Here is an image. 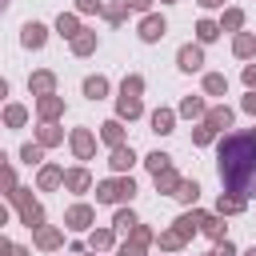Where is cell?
<instances>
[{
	"label": "cell",
	"mask_w": 256,
	"mask_h": 256,
	"mask_svg": "<svg viewBox=\"0 0 256 256\" xmlns=\"http://www.w3.org/2000/svg\"><path fill=\"white\" fill-rule=\"evenodd\" d=\"M220 184L232 196H256V132L224 136L220 144Z\"/></svg>",
	"instance_id": "cell-1"
},
{
	"label": "cell",
	"mask_w": 256,
	"mask_h": 256,
	"mask_svg": "<svg viewBox=\"0 0 256 256\" xmlns=\"http://www.w3.org/2000/svg\"><path fill=\"white\" fill-rule=\"evenodd\" d=\"M140 92H144V80H140V76H128V80L120 84V100H116V108H120L124 120H136V116H140Z\"/></svg>",
	"instance_id": "cell-2"
},
{
	"label": "cell",
	"mask_w": 256,
	"mask_h": 256,
	"mask_svg": "<svg viewBox=\"0 0 256 256\" xmlns=\"http://www.w3.org/2000/svg\"><path fill=\"white\" fill-rule=\"evenodd\" d=\"M132 196H136V184H132V176L104 180V184L96 188V200H100V204H120V200H132Z\"/></svg>",
	"instance_id": "cell-3"
},
{
	"label": "cell",
	"mask_w": 256,
	"mask_h": 256,
	"mask_svg": "<svg viewBox=\"0 0 256 256\" xmlns=\"http://www.w3.org/2000/svg\"><path fill=\"white\" fill-rule=\"evenodd\" d=\"M12 200H16V208H20V220H24L28 228H44V208H40V204H32L28 188H16V192H12Z\"/></svg>",
	"instance_id": "cell-4"
},
{
	"label": "cell",
	"mask_w": 256,
	"mask_h": 256,
	"mask_svg": "<svg viewBox=\"0 0 256 256\" xmlns=\"http://www.w3.org/2000/svg\"><path fill=\"white\" fill-rule=\"evenodd\" d=\"M20 40H24V48H44L48 28H44V24H36V20H28V24L20 28Z\"/></svg>",
	"instance_id": "cell-5"
},
{
	"label": "cell",
	"mask_w": 256,
	"mask_h": 256,
	"mask_svg": "<svg viewBox=\"0 0 256 256\" xmlns=\"http://www.w3.org/2000/svg\"><path fill=\"white\" fill-rule=\"evenodd\" d=\"M176 60H180L184 72H200V68H204V52H200L196 44H184V48L176 52Z\"/></svg>",
	"instance_id": "cell-6"
},
{
	"label": "cell",
	"mask_w": 256,
	"mask_h": 256,
	"mask_svg": "<svg viewBox=\"0 0 256 256\" xmlns=\"http://www.w3.org/2000/svg\"><path fill=\"white\" fill-rule=\"evenodd\" d=\"M148 240H152V232H148L144 224H136V228H132V240L120 248V256H144V244H148Z\"/></svg>",
	"instance_id": "cell-7"
},
{
	"label": "cell",
	"mask_w": 256,
	"mask_h": 256,
	"mask_svg": "<svg viewBox=\"0 0 256 256\" xmlns=\"http://www.w3.org/2000/svg\"><path fill=\"white\" fill-rule=\"evenodd\" d=\"M36 112H40V120H44V124H52V120L64 112V100H60V96H40Z\"/></svg>",
	"instance_id": "cell-8"
},
{
	"label": "cell",
	"mask_w": 256,
	"mask_h": 256,
	"mask_svg": "<svg viewBox=\"0 0 256 256\" xmlns=\"http://www.w3.org/2000/svg\"><path fill=\"white\" fill-rule=\"evenodd\" d=\"M92 148H96L92 132H88V128H76V132H72V152H76L80 160H88V156H92Z\"/></svg>",
	"instance_id": "cell-9"
},
{
	"label": "cell",
	"mask_w": 256,
	"mask_h": 256,
	"mask_svg": "<svg viewBox=\"0 0 256 256\" xmlns=\"http://www.w3.org/2000/svg\"><path fill=\"white\" fill-rule=\"evenodd\" d=\"M164 32H168L164 16H144V20H140V36H144V40H160Z\"/></svg>",
	"instance_id": "cell-10"
},
{
	"label": "cell",
	"mask_w": 256,
	"mask_h": 256,
	"mask_svg": "<svg viewBox=\"0 0 256 256\" xmlns=\"http://www.w3.org/2000/svg\"><path fill=\"white\" fill-rule=\"evenodd\" d=\"M28 88H32L36 96H52V88H56V76H52V72H36V76H28Z\"/></svg>",
	"instance_id": "cell-11"
},
{
	"label": "cell",
	"mask_w": 256,
	"mask_h": 256,
	"mask_svg": "<svg viewBox=\"0 0 256 256\" xmlns=\"http://www.w3.org/2000/svg\"><path fill=\"white\" fill-rule=\"evenodd\" d=\"M56 32H60V36H72V40H76V36H80L84 28H80V20H76L72 12H60V16H56Z\"/></svg>",
	"instance_id": "cell-12"
},
{
	"label": "cell",
	"mask_w": 256,
	"mask_h": 256,
	"mask_svg": "<svg viewBox=\"0 0 256 256\" xmlns=\"http://www.w3.org/2000/svg\"><path fill=\"white\" fill-rule=\"evenodd\" d=\"M204 124H208L212 132L228 128V124H232V108H212V112H204Z\"/></svg>",
	"instance_id": "cell-13"
},
{
	"label": "cell",
	"mask_w": 256,
	"mask_h": 256,
	"mask_svg": "<svg viewBox=\"0 0 256 256\" xmlns=\"http://www.w3.org/2000/svg\"><path fill=\"white\" fill-rule=\"evenodd\" d=\"M88 184H92V176H88L84 168H72V172H64V188H72V192H88Z\"/></svg>",
	"instance_id": "cell-14"
},
{
	"label": "cell",
	"mask_w": 256,
	"mask_h": 256,
	"mask_svg": "<svg viewBox=\"0 0 256 256\" xmlns=\"http://www.w3.org/2000/svg\"><path fill=\"white\" fill-rule=\"evenodd\" d=\"M64 220H68V228H88L92 224V208L88 204H76V208H68Z\"/></svg>",
	"instance_id": "cell-15"
},
{
	"label": "cell",
	"mask_w": 256,
	"mask_h": 256,
	"mask_svg": "<svg viewBox=\"0 0 256 256\" xmlns=\"http://www.w3.org/2000/svg\"><path fill=\"white\" fill-rule=\"evenodd\" d=\"M100 136H104V144L120 148V144H124V128H120V120H108V124H100Z\"/></svg>",
	"instance_id": "cell-16"
},
{
	"label": "cell",
	"mask_w": 256,
	"mask_h": 256,
	"mask_svg": "<svg viewBox=\"0 0 256 256\" xmlns=\"http://www.w3.org/2000/svg\"><path fill=\"white\" fill-rule=\"evenodd\" d=\"M180 184H184V180H180V176H176L172 168L156 172V188H160V192H172V196H176V192H180Z\"/></svg>",
	"instance_id": "cell-17"
},
{
	"label": "cell",
	"mask_w": 256,
	"mask_h": 256,
	"mask_svg": "<svg viewBox=\"0 0 256 256\" xmlns=\"http://www.w3.org/2000/svg\"><path fill=\"white\" fill-rule=\"evenodd\" d=\"M132 160H136V156H132V148H124V144H120V148H112V160H108V164H112L116 172H128V168H132Z\"/></svg>",
	"instance_id": "cell-18"
},
{
	"label": "cell",
	"mask_w": 256,
	"mask_h": 256,
	"mask_svg": "<svg viewBox=\"0 0 256 256\" xmlns=\"http://www.w3.org/2000/svg\"><path fill=\"white\" fill-rule=\"evenodd\" d=\"M216 212L220 216H236V212H244V196H220V204H216Z\"/></svg>",
	"instance_id": "cell-19"
},
{
	"label": "cell",
	"mask_w": 256,
	"mask_h": 256,
	"mask_svg": "<svg viewBox=\"0 0 256 256\" xmlns=\"http://www.w3.org/2000/svg\"><path fill=\"white\" fill-rule=\"evenodd\" d=\"M72 52H76V56H88V52H96V32H80V36L72 40Z\"/></svg>",
	"instance_id": "cell-20"
},
{
	"label": "cell",
	"mask_w": 256,
	"mask_h": 256,
	"mask_svg": "<svg viewBox=\"0 0 256 256\" xmlns=\"http://www.w3.org/2000/svg\"><path fill=\"white\" fill-rule=\"evenodd\" d=\"M204 92H208V96H224V92H228V80H224L220 72H208V76H204Z\"/></svg>",
	"instance_id": "cell-21"
},
{
	"label": "cell",
	"mask_w": 256,
	"mask_h": 256,
	"mask_svg": "<svg viewBox=\"0 0 256 256\" xmlns=\"http://www.w3.org/2000/svg\"><path fill=\"white\" fill-rule=\"evenodd\" d=\"M104 92H108V80H104V76H88V80H84V96H88V100H100Z\"/></svg>",
	"instance_id": "cell-22"
},
{
	"label": "cell",
	"mask_w": 256,
	"mask_h": 256,
	"mask_svg": "<svg viewBox=\"0 0 256 256\" xmlns=\"http://www.w3.org/2000/svg\"><path fill=\"white\" fill-rule=\"evenodd\" d=\"M172 120H176V116H172L168 108H156V112H152V132H160V136L172 132Z\"/></svg>",
	"instance_id": "cell-23"
},
{
	"label": "cell",
	"mask_w": 256,
	"mask_h": 256,
	"mask_svg": "<svg viewBox=\"0 0 256 256\" xmlns=\"http://www.w3.org/2000/svg\"><path fill=\"white\" fill-rule=\"evenodd\" d=\"M56 184H64V172H60L56 164H48V168H40V188H56Z\"/></svg>",
	"instance_id": "cell-24"
},
{
	"label": "cell",
	"mask_w": 256,
	"mask_h": 256,
	"mask_svg": "<svg viewBox=\"0 0 256 256\" xmlns=\"http://www.w3.org/2000/svg\"><path fill=\"white\" fill-rule=\"evenodd\" d=\"M24 120H28V112H24L20 104H8V108H4V124H8V128H20Z\"/></svg>",
	"instance_id": "cell-25"
},
{
	"label": "cell",
	"mask_w": 256,
	"mask_h": 256,
	"mask_svg": "<svg viewBox=\"0 0 256 256\" xmlns=\"http://www.w3.org/2000/svg\"><path fill=\"white\" fill-rule=\"evenodd\" d=\"M200 232H208V236L224 240V224H220V216H200Z\"/></svg>",
	"instance_id": "cell-26"
},
{
	"label": "cell",
	"mask_w": 256,
	"mask_h": 256,
	"mask_svg": "<svg viewBox=\"0 0 256 256\" xmlns=\"http://www.w3.org/2000/svg\"><path fill=\"white\" fill-rule=\"evenodd\" d=\"M36 244L40 248H60V232L56 228H36Z\"/></svg>",
	"instance_id": "cell-27"
},
{
	"label": "cell",
	"mask_w": 256,
	"mask_h": 256,
	"mask_svg": "<svg viewBox=\"0 0 256 256\" xmlns=\"http://www.w3.org/2000/svg\"><path fill=\"white\" fill-rule=\"evenodd\" d=\"M232 52H236V56H252V52H256V40H252V36L244 32V36H236V44H232Z\"/></svg>",
	"instance_id": "cell-28"
},
{
	"label": "cell",
	"mask_w": 256,
	"mask_h": 256,
	"mask_svg": "<svg viewBox=\"0 0 256 256\" xmlns=\"http://www.w3.org/2000/svg\"><path fill=\"white\" fill-rule=\"evenodd\" d=\"M196 36H200V40L208 44V40H216V36H220V28H216L212 20H200V24H196Z\"/></svg>",
	"instance_id": "cell-29"
},
{
	"label": "cell",
	"mask_w": 256,
	"mask_h": 256,
	"mask_svg": "<svg viewBox=\"0 0 256 256\" xmlns=\"http://www.w3.org/2000/svg\"><path fill=\"white\" fill-rule=\"evenodd\" d=\"M180 112H184V116H204L208 108H204V100H196V96H188V100L180 104Z\"/></svg>",
	"instance_id": "cell-30"
},
{
	"label": "cell",
	"mask_w": 256,
	"mask_h": 256,
	"mask_svg": "<svg viewBox=\"0 0 256 256\" xmlns=\"http://www.w3.org/2000/svg\"><path fill=\"white\" fill-rule=\"evenodd\" d=\"M48 144H60V128L56 124H44L40 128V148H48Z\"/></svg>",
	"instance_id": "cell-31"
},
{
	"label": "cell",
	"mask_w": 256,
	"mask_h": 256,
	"mask_svg": "<svg viewBox=\"0 0 256 256\" xmlns=\"http://www.w3.org/2000/svg\"><path fill=\"white\" fill-rule=\"evenodd\" d=\"M148 168H152V176H156V172L172 168V156H164V152H152V156H148Z\"/></svg>",
	"instance_id": "cell-32"
},
{
	"label": "cell",
	"mask_w": 256,
	"mask_h": 256,
	"mask_svg": "<svg viewBox=\"0 0 256 256\" xmlns=\"http://www.w3.org/2000/svg\"><path fill=\"white\" fill-rule=\"evenodd\" d=\"M112 224H116V228H120V232H132V228H136V216H132V212H128V208H120V212H116V220H112Z\"/></svg>",
	"instance_id": "cell-33"
},
{
	"label": "cell",
	"mask_w": 256,
	"mask_h": 256,
	"mask_svg": "<svg viewBox=\"0 0 256 256\" xmlns=\"http://www.w3.org/2000/svg\"><path fill=\"white\" fill-rule=\"evenodd\" d=\"M240 24H244V12H240V8H228V12H224V28H228V32H236Z\"/></svg>",
	"instance_id": "cell-34"
},
{
	"label": "cell",
	"mask_w": 256,
	"mask_h": 256,
	"mask_svg": "<svg viewBox=\"0 0 256 256\" xmlns=\"http://www.w3.org/2000/svg\"><path fill=\"white\" fill-rule=\"evenodd\" d=\"M20 156H24L28 164H40V160H44V148H40V144H24V148H20Z\"/></svg>",
	"instance_id": "cell-35"
},
{
	"label": "cell",
	"mask_w": 256,
	"mask_h": 256,
	"mask_svg": "<svg viewBox=\"0 0 256 256\" xmlns=\"http://www.w3.org/2000/svg\"><path fill=\"white\" fill-rule=\"evenodd\" d=\"M176 196H180V200H192V204H196V196H200V184H196V180H184Z\"/></svg>",
	"instance_id": "cell-36"
},
{
	"label": "cell",
	"mask_w": 256,
	"mask_h": 256,
	"mask_svg": "<svg viewBox=\"0 0 256 256\" xmlns=\"http://www.w3.org/2000/svg\"><path fill=\"white\" fill-rule=\"evenodd\" d=\"M108 244H112V232H108V228L92 232V240H88V248H96V252H100V248H108Z\"/></svg>",
	"instance_id": "cell-37"
},
{
	"label": "cell",
	"mask_w": 256,
	"mask_h": 256,
	"mask_svg": "<svg viewBox=\"0 0 256 256\" xmlns=\"http://www.w3.org/2000/svg\"><path fill=\"white\" fill-rule=\"evenodd\" d=\"M124 8H128V4H112V8H104V16H108L112 24H120V20H124Z\"/></svg>",
	"instance_id": "cell-38"
},
{
	"label": "cell",
	"mask_w": 256,
	"mask_h": 256,
	"mask_svg": "<svg viewBox=\"0 0 256 256\" xmlns=\"http://www.w3.org/2000/svg\"><path fill=\"white\" fill-rule=\"evenodd\" d=\"M212 136H216V132H212V128H208V124H204V128H196V132H192V140H196V144H208V140H212Z\"/></svg>",
	"instance_id": "cell-39"
},
{
	"label": "cell",
	"mask_w": 256,
	"mask_h": 256,
	"mask_svg": "<svg viewBox=\"0 0 256 256\" xmlns=\"http://www.w3.org/2000/svg\"><path fill=\"white\" fill-rule=\"evenodd\" d=\"M76 8H80V12H104L100 0H76Z\"/></svg>",
	"instance_id": "cell-40"
},
{
	"label": "cell",
	"mask_w": 256,
	"mask_h": 256,
	"mask_svg": "<svg viewBox=\"0 0 256 256\" xmlns=\"http://www.w3.org/2000/svg\"><path fill=\"white\" fill-rule=\"evenodd\" d=\"M212 256H236V248H232V240H220V244H216V252H212Z\"/></svg>",
	"instance_id": "cell-41"
},
{
	"label": "cell",
	"mask_w": 256,
	"mask_h": 256,
	"mask_svg": "<svg viewBox=\"0 0 256 256\" xmlns=\"http://www.w3.org/2000/svg\"><path fill=\"white\" fill-rule=\"evenodd\" d=\"M244 84L256 92V64H248V68H244Z\"/></svg>",
	"instance_id": "cell-42"
},
{
	"label": "cell",
	"mask_w": 256,
	"mask_h": 256,
	"mask_svg": "<svg viewBox=\"0 0 256 256\" xmlns=\"http://www.w3.org/2000/svg\"><path fill=\"white\" fill-rule=\"evenodd\" d=\"M124 4H128V8H136V12H144V8L152 4V0H124Z\"/></svg>",
	"instance_id": "cell-43"
},
{
	"label": "cell",
	"mask_w": 256,
	"mask_h": 256,
	"mask_svg": "<svg viewBox=\"0 0 256 256\" xmlns=\"http://www.w3.org/2000/svg\"><path fill=\"white\" fill-rule=\"evenodd\" d=\"M244 108H248V112H256V92H252V96H244Z\"/></svg>",
	"instance_id": "cell-44"
},
{
	"label": "cell",
	"mask_w": 256,
	"mask_h": 256,
	"mask_svg": "<svg viewBox=\"0 0 256 256\" xmlns=\"http://www.w3.org/2000/svg\"><path fill=\"white\" fill-rule=\"evenodd\" d=\"M12 248H16V244H8V240H4V236H0V256H8V252H12Z\"/></svg>",
	"instance_id": "cell-45"
},
{
	"label": "cell",
	"mask_w": 256,
	"mask_h": 256,
	"mask_svg": "<svg viewBox=\"0 0 256 256\" xmlns=\"http://www.w3.org/2000/svg\"><path fill=\"white\" fill-rule=\"evenodd\" d=\"M8 256H28V248H20V244H16V248H12Z\"/></svg>",
	"instance_id": "cell-46"
},
{
	"label": "cell",
	"mask_w": 256,
	"mask_h": 256,
	"mask_svg": "<svg viewBox=\"0 0 256 256\" xmlns=\"http://www.w3.org/2000/svg\"><path fill=\"white\" fill-rule=\"evenodd\" d=\"M200 4H204V8H220L224 0H200Z\"/></svg>",
	"instance_id": "cell-47"
},
{
	"label": "cell",
	"mask_w": 256,
	"mask_h": 256,
	"mask_svg": "<svg viewBox=\"0 0 256 256\" xmlns=\"http://www.w3.org/2000/svg\"><path fill=\"white\" fill-rule=\"evenodd\" d=\"M4 96H8V84H4V80H0V100H4Z\"/></svg>",
	"instance_id": "cell-48"
},
{
	"label": "cell",
	"mask_w": 256,
	"mask_h": 256,
	"mask_svg": "<svg viewBox=\"0 0 256 256\" xmlns=\"http://www.w3.org/2000/svg\"><path fill=\"white\" fill-rule=\"evenodd\" d=\"M4 220H8V212H4V204H0V224H4Z\"/></svg>",
	"instance_id": "cell-49"
},
{
	"label": "cell",
	"mask_w": 256,
	"mask_h": 256,
	"mask_svg": "<svg viewBox=\"0 0 256 256\" xmlns=\"http://www.w3.org/2000/svg\"><path fill=\"white\" fill-rule=\"evenodd\" d=\"M0 168H8V164H4V152H0Z\"/></svg>",
	"instance_id": "cell-50"
},
{
	"label": "cell",
	"mask_w": 256,
	"mask_h": 256,
	"mask_svg": "<svg viewBox=\"0 0 256 256\" xmlns=\"http://www.w3.org/2000/svg\"><path fill=\"white\" fill-rule=\"evenodd\" d=\"M244 256H256V248H248V252H244Z\"/></svg>",
	"instance_id": "cell-51"
},
{
	"label": "cell",
	"mask_w": 256,
	"mask_h": 256,
	"mask_svg": "<svg viewBox=\"0 0 256 256\" xmlns=\"http://www.w3.org/2000/svg\"><path fill=\"white\" fill-rule=\"evenodd\" d=\"M4 8H8V0H0V12H4Z\"/></svg>",
	"instance_id": "cell-52"
},
{
	"label": "cell",
	"mask_w": 256,
	"mask_h": 256,
	"mask_svg": "<svg viewBox=\"0 0 256 256\" xmlns=\"http://www.w3.org/2000/svg\"><path fill=\"white\" fill-rule=\"evenodd\" d=\"M164 4H172V0H164Z\"/></svg>",
	"instance_id": "cell-53"
}]
</instances>
